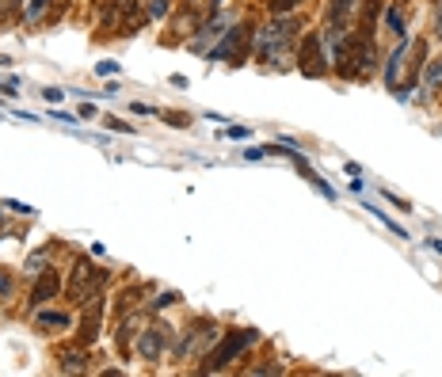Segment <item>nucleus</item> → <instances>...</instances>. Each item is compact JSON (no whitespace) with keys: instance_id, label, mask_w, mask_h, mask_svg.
Listing matches in <instances>:
<instances>
[{"instance_id":"f03ea898","label":"nucleus","mask_w":442,"mask_h":377,"mask_svg":"<svg viewBox=\"0 0 442 377\" xmlns=\"http://www.w3.org/2000/svg\"><path fill=\"white\" fill-rule=\"evenodd\" d=\"M255 339H260V332H255V328H237V332H229V335L218 343V347L206 355V362L198 366V374H218V370H225V366L237 362V358L244 355V351L252 347Z\"/></svg>"},{"instance_id":"b1692460","label":"nucleus","mask_w":442,"mask_h":377,"mask_svg":"<svg viewBox=\"0 0 442 377\" xmlns=\"http://www.w3.org/2000/svg\"><path fill=\"white\" fill-rule=\"evenodd\" d=\"M252 374H283L278 362H263V366H252Z\"/></svg>"},{"instance_id":"dca6fc26","label":"nucleus","mask_w":442,"mask_h":377,"mask_svg":"<svg viewBox=\"0 0 442 377\" xmlns=\"http://www.w3.org/2000/svg\"><path fill=\"white\" fill-rule=\"evenodd\" d=\"M61 370L65 374H84V355H61Z\"/></svg>"},{"instance_id":"cd10ccee","label":"nucleus","mask_w":442,"mask_h":377,"mask_svg":"<svg viewBox=\"0 0 442 377\" xmlns=\"http://www.w3.org/2000/svg\"><path fill=\"white\" fill-rule=\"evenodd\" d=\"M8 294H12V278L0 275V298H8Z\"/></svg>"},{"instance_id":"4be33fe9","label":"nucleus","mask_w":442,"mask_h":377,"mask_svg":"<svg viewBox=\"0 0 442 377\" xmlns=\"http://www.w3.org/2000/svg\"><path fill=\"white\" fill-rule=\"evenodd\" d=\"M301 0H271V12L275 15H283V12H290V8H297Z\"/></svg>"},{"instance_id":"20e7f679","label":"nucleus","mask_w":442,"mask_h":377,"mask_svg":"<svg viewBox=\"0 0 442 377\" xmlns=\"http://www.w3.org/2000/svg\"><path fill=\"white\" fill-rule=\"evenodd\" d=\"M248 38H255L252 23H237V27H229L225 38L210 50V61H240L248 54Z\"/></svg>"},{"instance_id":"393cba45","label":"nucleus","mask_w":442,"mask_h":377,"mask_svg":"<svg viewBox=\"0 0 442 377\" xmlns=\"http://www.w3.org/2000/svg\"><path fill=\"white\" fill-rule=\"evenodd\" d=\"M225 138H232V141H244V138H248V130H244V126H229V130H225Z\"/></svg>"},{"instance_id":"bb28decb","label":"nucleus","mask_w":442,"mask_h":377,"mask_svg":"<svg viewBox=\"0 0 442 377\" xmlns=\"http://www.w3.org/2000/svg\"><path fill=\"white\" fill-rule=\"evenodd\" d=\"M8 210H15V214H35V210H31V206L15 202V198H8Z\"/></svg>"},{"instance_id":"7c9ffc66","label":"nucleus","mask_w":442,"mask_h":377,"mask_svg":"<svg viewBox=\"0 0 442 377\" xmlns=\"http://www.w3.org/2000/svg\"><path fill=\"white\" fill-rule=\"evenodd\" d=\"M50 118H58V122H77V118L73 115H69V111H54V115Z\"/></svg>"},{"instance_id":"f8f14e48","label":"nucleus","mask_w":442,"mask_h":377,"mask_svg":"<svg viewBox=\"0 0 442 377\" xmlns=\"http://www.w3.org/2000/svg\"><path fill=\"white\" fill-rule=\"evenodd\" d=\"M351 8H355V0H332L328 4V27H340V19H347Z\"/></svg>"},{"instance_id":"c85d7f7f","label":"nucleus","mask_w":442,"mask_h":377,"mask_svg":"<svg viewBox=\"0 0 442 377\" xmlns=\"http://www.w3.org/2000/svg\"><path fill=\"white\" fill-rule=\"evenodd\" d=\"M435 35L442 38V0H439V4H435Z\"/></svg>"},{"instance_id":"a878e982","label":"nucleus","mask_w":442,"mask_h":377,"mask_svg":"<svg viewBox=\"0 0 442 377\" xmlns=\"http://www.w3.org/2000/svg\"><path fill=\"white\" fill-rule=\"evenodd\" d=\"M38 267H46V252L42 255H31V259H27V271H35V275H38Z\"/></svg>"},{"instance_id":"f257e3e1","label":"nucleus","mask_w":442,"mask_h":377,"mask_svg":"<svg viewBox=\"0 0 442 377\" xmlns=\"http://www.w3.org/2000/svg\"><path fill=\"white\" fill-rule=\"evenodd\" d=\"M301 35V23L283 15V19H271L267 27L255 31V46H260V58L263 61H278V54L290 50V42Z\"/></svg>"},{"instance_id":"2eb2a0df","label":"nucleus","mask_w":442,"mask_h":377,"mask_svg":"<svg viewBox=\"0 0 442 377\" xmlns=\"http://www.w3.org/2000/svg\"><path fill=\"white\" fill-rule=\"evenodd\" d=\"M381 4H385V0H366V8H363V27H358V31H366V35H370V27H374L377 15H381Z\"/></svg>"},{"instance_id":"6e6552de","label":"nucleus","mask_w":442,"mask_h":377,"mask_svg":"<svg viewBox=\"0 0 442 377\" xmlns=\"http://www.w3.org/2000/svg\"><path fill=\"white\" fill-rule=\"evenodd\" d=\"M214 335H218V324H214L210 316H198L195 324L187 328V335H183V339H180V347H175L172 355H175V358H187L191 351H198V347H203V343H210Z\"/></svg>"},{"instance_id":"423d86ee","label":"nucleus","mask_w":442,"mask_h":377,"mask_svg":"<svg viewBox=\"0 0 442 377\" xmlns=\"http://www.w3.org/2000/svg\"><path fill=\"white\" fill-rule=\"evenodd\" d=\"M221 0H183L180 15H175V27L180 31H203L206 23L218 15Z\"/></svg>"},{"instance_id":"c756f323","label":"nucleus","mask_w":442,"mask_h":377,"mask_svg":"<svg viewBox=\"0 0 442 377\" xmlns=\"http://www.w3.org/2000/svg\"><path fill=\"white\" fill-rule=\"evenodd\" d=\"M42 95H46V99H50V103H58V99H61V95H65V92H61V88H46Z\"/></svg>"},{"instance_id":"ddd939ff","label":"nucleus","mask_w":442,"mask_h":377,"mask_svg":"<svg viewBox=\"0 0 442 377\" xmlns=\"http://www.w3.org/2000/svg\"><path fill=\"white\" fill-rule=\"evenodd\" d=\"M38 324H46V328H69V324H73V316H69V312H46V309H38Z\"/></svg>"},{"instance_id":"7ed1b4c3","label":"nucleus","mask_w":442,"mask_h":377,"mask_svg":"<svg viewBox=\"0 0 442 377\" xmlns=\"http://www.w3.org/2000/svg\"><path fill=\"white\" fill-rule=\"evenodd\" d=\"M103 282H107V271L92 267L88 259H77V267L69 271V286H65V294H69V301L84 305L95 290H100Z\"/></svg>"},{"instance_id":"4468645a","label":"nucleus","mask_w":442,"mask_h":377,"mask_svg":"<svg viewBox=\"0 0 442 377\" xmlns=\"http://www.w3.org/2000/svg\"><path fill=\"white\" fill-rule=\"evenodd\" d=\"M423 88H427V92L442 88V58H435V61L427 65V73H423Z\"/></svg>"},{"instance_id":"9b49d317","label":"nucleus","mask_w":442,"mask_h":377,"mask_svg":"<svg viewBox=\"0 0 442 377\" xmlns=\"http://www.w3.org/2000/svg\"><path fill=\"white\" fill-rule=\"evenodd\" d=\"M408 50H412V46H408V42H400L397 50L389 54V65H385V80H389V84H397V73H400V65H404Z\"/></svg>"},{"instance_id":"f3484780","label":"nucleus","mask_w":442,"mask_h":377,"mask_svg":"<svg viewBox=\"0 0 442 377\" xmlns=\"http://www.w3.org/2000/svg\"><path fill=\"white\" fill-rule=\"evenodd\" d=\"M385 23H389L393 35H404V12H400V8H389V12H385Z\"/></svg>"},{"instance_id":"a211bd4d","label":"nucleus","mask_w":442,"mask_h":377,"mask_svg":"<svg viewBox=\"0 0 442 377\" xmlns=\"http://www.w3.org/2000/svg\"><path fill=\"white\" fill-rule=\"evenodd\" d=\"M138 298H141V286H134V290H123L118 294V309H134V305H138Z\"/></svg>"},{"instance_id":"2f4dec72","label":"nucleus","mask_w":442,"mask_h":377,"mask_svg":"<svg viewBox=\"0 0 442 377\" xmlns=\"http://www.w3.org/2000/svg\"><path fill=\"white\" fill-rule=\"evenodd\" d=\"M134 4H141V0H130V8H134Z\"/></svg>"},{"instance_id":"39448f33","label":"nucleus","mask_w":442,"mask_h":377,"mask_svg":"<svg viewBox=\"0 0 442 377\" xmlns=\"http://www.w3.org/2000/svg\"><path fill=\"white\" fill-rule=\"evenodd\" d=\"M134 347H138V355L145 358V362H160V355H168V347H172V328L168 324L141 328L138 339H134Z\"/></svg>"},{"instance_id":"72a5a7b5","label":"nucleus","mask_w":442,"mask_h":377,"mask_svg":"<svg viewBox=\"0 0 442 377\" xmlns=\"http://www.w3.org/2000/svg\"><path fill=\"white\" fill-rule=\"evenodd\" d=\"M0 4H4V0H0Z\"/></svg>"},{"instance_id":"412c9836","label":"nucleus","mask_w":442,"mask_h":377,"mask_svg":"<svg viewBox=\"0 0 442 377\" xmlns=\"http://www.w3.org/2000/svg\"><path fill=\"white\" fill-rule=\"evenodd\" d=\"M172 12V0H149V15L152 19H160V15Z\"/></svg>"},{"instance_id":"1a4fd4ad","label":"nucleus","mask_w":442,"mask_h":377,"mask_svg":"<svg viewBox=\"0 0 442 377\" xmlns=\"http://www.w3.org/2000/svg\"><path fill=\"white\" fill-rule=\"evenodd\" d=\"M103 312H107V305H103L100 290H95L92 298L84 301V312H80V343H95V339H100Z\"/></svg>"},{"instance_id":"6ab92c4d","label":"nucleus","mask_w":442,"mask_h":377,"mask_svg":"<svg viewBox=\"0 0 442 377\" xmlns=\"http://www.w3.org/2000/svg\"><path fill=\"white\" fill-rule=\"evenodd\" d=\"M130 335H134V339H138V332H134V324H130V320H123V328H118V347H123V351H130Z\"/></svg>"},{"instance_id":"473e14b6","label":"nucleus","mask_w":442,"mask_h":377,"mask_svg":"<svg viewBox=\"0 0 442 377\" xmlns=\"http://www.w3.org/2000/svg\"><path fill=\"white\" fill-rule=\"evenodd\" d=\"M431 4H439V0H431Z\"/></svg>"},{"instance_id":"0eeeda50","label":"nucleus","mask_w":442,"mask_h":377,"mask_svg":"<svg viewBox=\"0 0 442 377\" xmlns=\"http://www.w3.org/2000/svg\"><path fill=\"white\" fill-rule=\"evenodd\" d=\"M297 69L305 77H324L328 61H324V46H320V35H305L301 38V54H297Z\"/></svg>"},{"instance_id":"aec40b11","label":"nucleus","mask_w":442,"mask_h":377,"mask_svg":"<svg viewBox=\"0 0 442 377\" xmlns=\"http://www.w3.org/2000/svg\"><path fill=\"white\" fill-rule=\"evenodd\" d=\"M175 301H180V294L164 290V294H157V301H149V305H152V309H168V305H175Z\"/></svg>"},{"instance_id":"5701e85b","label":"nucleus","mask_w":442,"mask_h":377,"mask_svg":"<svg viewBox=\"0 0 442 377\" xmlns=\"http://www.w3.org/2000/svg\"><path fill=\"white\" fill-rule=\"evenodd\" d=\"M95 73H100V77H115L118 65H115V61H100V65H95Z\"/></svg>"},{"instance_id":"9d476101","label":"nucleus","mask_w":442,"mask_h":377,"mask_svg":"<svg viewBox=\"0 0 442 377\" xmlns=\"http://www.w3.org/2000/svg\"><path fill=\"white\" fill-rule=\"evenodd\" d=\"M58 294H61V275H58V271H42V278L35 282V294H31V301L42 305V301L58 298Z\"/></svg>"}]
</instances>
